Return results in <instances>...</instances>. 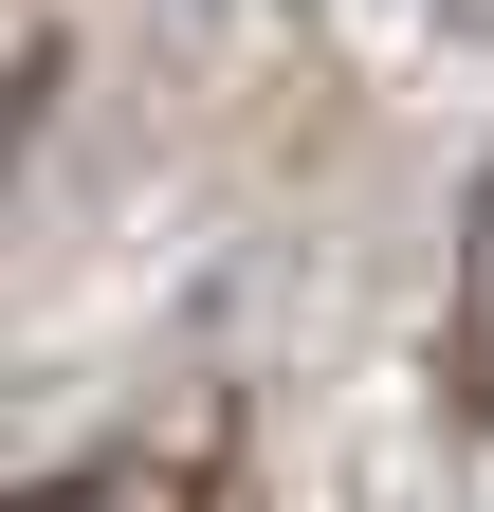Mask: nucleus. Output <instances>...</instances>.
<instances>
[{"label":"nucleus","mask_w":494,"mask_h":512,"mask_svg":"<svg viewBox=\"0 0 494 512\" xmlns=\"http://www.w3.org/2000/svg\"><path fill=\"white\" fill-rule=\"evenodd\" d=\"M458 403L494 421V183H476V220H458Z\"/></svg>","instance_id":"obj_1"},{"label":"nucleus","mask_w":494,"mask_h":512,"mask_svg":"<svg viewBox=\"0 0 494 512\" xmlns=\"http://www.w3.org/2000/svg\"><path fill=\"white\" fill-rule=\"evenodd\" d=\"M19 512H74V494H19ZM92 512H165V494H129V476H110V494H92Z\"/></svg>","instance_id":"obj_2"}]
</instances>
